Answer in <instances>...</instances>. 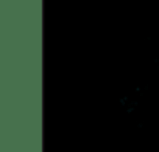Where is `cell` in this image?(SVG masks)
Listing matches in <instances>:
<instances>
[]
</instances>
